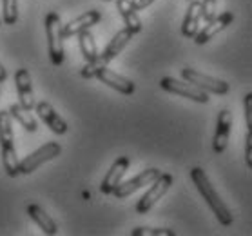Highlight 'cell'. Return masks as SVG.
<instances>
[{"instance_id": "cell-27", "label": "cell", "mask_w": 252, "mask_h": 236, "mask_svg": "<svg viewBox=\"0 0 252 236\" xmlns=\"http://www.w3.org/2000/svg\"><path fill=\"white\" fill-rule=\"evenodd\" d=\"M155 0H131V6L134 7V11H142L147 6H151Z\"/></svg>"}, {"instance_id": "cell-11", "label": "cell", "mask_w": 252, "mask_h": 236, "mask_svg": "<svg viewBox=\"0 0 252 236\" xmlns=\"http://www.w3.org/2000/svg\"><path fill=\"white\" fill-rule=\"evenodd\" d=\"M100 20H102V15H100V11H98V9L86 11L84 15L76 17L75 20H71V22H67L65 26H62L63 38H71V36L80 35L82 31H86V29L93 28V26H96Z\"/></svg>"}, {"instance_id": "cell-5", "label": "cell", "mask_w": 252, "mask_h": 236, "mask_svg": "<svg viewBox=\"0 0 252 236\" xmlns=\"http://www.w3.org/2000/svg\"><path fill=\"white\" fill-rule=\"evenodd\" d=\"M172 182H174V178H172L171 174H167V173H160V176L151 184L149 191L145 193V195L138 200L136 203V211L140 214H145V213H149L151 209L155 207V203L158 200H160L161 196L165 195L167 191L171 189V185Z\"/></svg>"}, {"instance_id": "cell-13", "label": "cell", "mask_w": 252, "mask_h": 236, "mask_svg": "<svg viewBox=\"0 0 252 236\" xmlns=\"http://www.w3.org/2000/svg\"><path fill=\"white\" fill-rule=\"evenodd\" d=\"M15 86H17L18 98H20V105L24 109L31 111L34 107V97H33V84H31V75L28 69H20L15 73Z\"/></svg>"}, {"instance_id": "cell-28", "label": "cell", "mask_w": 252, "mask_h": 236, "mask_svg": "<svg viewBox=\"0 0 252 236\" xmlns=\"http://www.w3.org/2000/svg\"><path fill=\"white\" fill-rule=\"evenodd\" d=\"M7 78V73H6V67L0 64V82H4Z\"/></svg>"}, {"instance_id": "cell-20", "label": "cell", "mask_w": 252, "mask_h": 236, "mask_svg": "<svg viewBox=\"0 0 252 236\" xmlns=\"http://www.w3.org/2000/svg\"><path fill=\"white\" fill-rule=\"evenodd\" d=\"M9 115H11V118H15L17 122H20L26 131L34 133L36 129H38V126H36V120L33 118L31 111L24 109L20 104H13L11 107H9Z\"/></svg>"}, {"instance_id": "cell-7", "label": "cell", "mask_w": 252, "mask_h": 236, "mask_svg": "<svg viewBox=\"0 0 252 236\" xmlns=\"http://www.w3.org/2000/svg\"><path fill=\"white\" fill-rule=\"evenodd\" d=\"M182 76H184V80L194 84V86H198L200 89H203L207 93H214V95H227L230 89V86L225 80H220V78L209 76L205 73H200V71L192 69V67L182 69Z\"/></svg>"}, {"instance_id": "cell-19", "label": "cell", "mask_w": 252, "mask_h": 236, "mask_svg": "<svg viewBox=\"0 0 252 236\" xmlns=\"http://www.w3.org/2000/svg\"><path fill=\"white\" fill-rule=\"evenodd\" d=\"M116 7L120 15L124 17V22H126V29H129L132 35H136L142 31V20L136 15L134 7L131 6V0H116Z\"/></svg>"}, {"instance_id": "cell-8", "label": "cell", "mask_w": 252, "mask_h": 236, "mask_svg": "<svg viewBox=\"0 0 252 236\" xmlns=\"http://www.w3.org/2000/svg\"><path fill=\"white\" fill-rule=\"evenodd\" d=\"M158 176H160V169H156V167L145 169V171H142V173L138 174V176H134L132 180L120 182V184L115 187L113 195H115L118 200H124V198H127V196H131L132 193H136L138 189H142V187H145V185H151Z\"/></svg>"}, {"instance_id": "cell-24", "label": "cell", "mask_w": 252, "mask_h": 236, "mask_svg": "<svg viewBox=\"0 0 252 236\" xmlns=\"http://www.w3.org/2000/svg\"><path fill=\"white\" fill-rule=\"evenodd\" d=\"M201 20H211L216 17V0H203L201 2Z\"/></svg>"}, {"instance_id": "cell-17", "label": "cell", "mask_w": 252, "mask_h": 236, "mask_svg": "<svg viewBox=\"0 0 252 236\" xmlns=\"http://www.w3.org/2000/svg\"><path fill=\"white\" fill-rule=\"evenodd\" d=\"M131 38H132V33L129 31V29H122V31H118V33L113 36V40L109 42V46L105 47V51H103L100 57L109 64L111 60H115V58L124 51V47L131 42Z\"/></svg>"}, {"instance_id": "cell-6", "label": "cell", "mask_w": 252, "mask_h": 236, "mask_svg": "<svg viewBox=\"0 0 252 236\" xmlns=\"http://www.w3.org/2000/svg\"><path fill=\"white\" fill-rule=\"evenodd\" d=\"M160 87L169 93H174V95H180V97L200 102V104H207L209 102L207 91H203V89H200L198 86H194V84H190L187 80L182 82V80H176V78H171V76H165V78L160 80Z\"/></svg>"}, {"instance_id": "cell-4", "label": "cell", "mask_w": 252, "mask_h": 236, "mask_svg": "<svg viewBox=\"0 0 252 236\" xmlns=\"http://www.w3.org/2000/svg\"><path fill=\"white\" fill-rule=\"evenodd\" d=\"M62 153V147L57 142H47L42 147L31 153L29 156H26L22 162H18V173L20 174H31L33 171H36L40 166H44L46 162L57 158Z\"/></svg>"}, {"instance_id": "cell-1", "label": "cell", "mask_w": 252, "mask_h": 236, "mask_svg": "<svg viewBox=\"0 0 252 236\" xmlns=\"http://www.w3.org/2000/svg\"><path fill=\"white\" fill-rule=\"evenodd\" d=\"M190 178L194 182L196 189L200 191V195L203 196V200L209 203V207L212 209V213L216 214V218L221 225H230L232 224V213L229 211V207L225 205V202L220 198V195L216 193V189L212 187L211 180L207 176V173L201 167H194L190 171Z\"/></svg>"}, {"instance_id": "cell-18", "label": "cell", "mask_w": 252, "mask_h": 236, "mask_svg": "<svg viewBox=\"0 0 252 236\" xmlns=\"http://www.w3.org/2000/svg\"><path fill=\"white\" fill-rule=\"evenodd\" d=\"M26 211H28L29 218L34 220V222L38 224V227H40L46 235H57L58 233L57 222H55V220H53L51 216H49V214L40 207V205H36V203H29Z\"/></svg>"}, {"instance_id": "cell-12", "label": "cell", "mask_w": 252, "mask_h": 236, "mask_svg": "<svg viewBox=\"0 0 252 236\" xmlns=\"http://www.w3.org/2000/svg\"><path fill=\"white\" fill-rule=\"evenodd\" d=\"M129 164H131L129 156H120V158L111 166V169L107 171V174L103 176L102 184H100V191H102L103 195H113L115 187L120 184L122 178H124V174L127 173Z\"/></svg>"}, {"instance_id": "cell-22", "label": "cell", "mask_w": 252, "mask_h": 236, "mask_svg": "<svg viewBox=\"0 0 252 236\" xmlns=\"http://www.w3.org/2000/svg\"><path fill=\"white\" fill-rule=\"evenodd\" d=\"M2 17L4 24L13 26L18 20V0H2Z\"/></svg>"}, {"instance_id": "cell-14", "label": "cell", "mask_w": 252, "mask_h": 236, "mask_svg": "<svg viewBox=\"0 0 252 236\" xmlns=\"http://www.w3.org/2000/svg\"><path fill=\"white\" fill-rule=\"evenodd\" d=\"M94 78L102 80V84L113 87V89H116V91L122 93V95H132V93H134V84H132L129 78H126V76H122V75H118V73H115L113 69H109V67L100 69Z\"/></svg>"}, {"instance_id": "cell-16", "label": "cell", "mask_w": 252, "mask_h": 236, "mask_svg": "<svg viewBox=\"0 0 252 236\" xmlns=\"http://www.w3.org/2000/svg\"><path fill=\"white\" fill-rule=\"evenodd\" d=\"M201 2L198 0H192L190 6L187 7V15L184 18V26H182V33L187 38H194V35L200 31V24H201Z\"/></svg>"}, {"instance_id": "cell-23", "label": "cell", "mask_w": 252, "mask_h": 236, "mask_svg": "<svg viewBox=\"0 0 252 236\" xmlns=\"http://www.w3.org/2000/svg\"><path fill=\"white\" fill-rule=\"evenodd\" d=\"M132 236H174L176 233L172 229L161 227V229H155V227H136L131 231Z\"/></svg>"}, {"instance_id": "cell-15", "label": "cell", "mask_w": 252, "mask_h": 236, "mask_svg": "<svg viewBox=\"0 0 252 236\" xmlns=\"http://www.w3.org/2000/svg\"><path fill=\"white\" fill-rule=\"evenodd\" d=\"M34 109H36L38 116L46 122L47 127H49L53 133L63 135V133L67 131V124L58 116V113L53 109V105L49 104V102H38V104H34Z\"/></svg>"}, {"instance_id": "cell-25", "label": "cell", "mask_w": 252, "mask_h": 236, "mask_svg": "<svg viewBox=\"0 0 252 236\" xmlns=\"http://www.w3.org/2000/svg\"><path fill=\"white\" fill-rule=\"evenodd\" d=\"M243 107H245L247 129H252V93H247L243 97Z\"/></svg>"}, {"instance_id": "cell-9", "label": "cell", "mask_w": 252, "mask_h": 236, "mask_svg": "<svg viewBox=\"0 0 252 236\" xmlns=\"http://www.w3.org/2000/svg\"><path fill=\"white\" fill-rule=\"evenodd\" d=\"M234 22V15L230 11H225L221 15H216L214 18L207 20V26H203L201 31H198L194 35V42L198 46H203L209 40H212L214 36L218 35L220 31H223L225 28H229L230 24Z\"/></svg>"}, {"instance_id": "cell-3", "label": "cell", "mask_w": 252, "mask_h": 236, "mask_svg": "<svg viewBox=\"0 0 252 236\" xmlns=\"http://www.w3.org/2000/svg\"><path fill=\"white\" fill-rule=\"evenodd\" d=\"M46 36H47V47H49V58L55 66L63 64V35H62V20L58 17V13L49 11L46 15Z\"/></svg>"}, {"instance_id": "cell-21", "label": "cell", "mask_w": 252, "mask_h": 236, "mask_svg": "<svg viewBox=\"0 0 252 236\" xmlns=\"http://www.w3.org/2000/svg\"><path fill=\"white\" fill-rule=\"evenodd\" d=\"M80 49H82V55L86 58V62H91L94 58L98 57V49H96V44H94V36L91 35V31L86 29V31H82L80 35Z\"/></svg>"}, {"instance_id": "cell-10", "label": "cell", "mask_w": 252, "mask_h": 236, "mask_svg": "<svg viewBox=\"0 0 252 236\" xmlns=\"http://www.w3.org/2000/svg\"><path fill=\"white\" fill-rule=\"evenodd\" d=\"M230 129H232V113L229 109H221L218 115V122H216V135L212 140V149L214 153H223L229 145V136Z\"/></svg>"}, {"instance_id": "cell-2", "label": "cell", "mask_w": 252, "mask_h": 236, "mask_svg": "<svg viewBox=\"0 0 252 236\" xmlns=\"http://www.w3.org/2000/svg\"><path fill=\"white\" fill-rule=\"evenodd\" d=\"M0 151H2V166L9 176H18V156L15 149L13 124L9 111H0Z\"/></svg>"}, {"instance_id": "cell-26", "label": "cell", "mask_w": 252, "mask_h": 236, "mask_svg": "<svg viewBox=\"0 0 252 236\" xmlns=\"http://www.w3.org/2000/svg\"><path fill=\"white\" fill-rule=\"evenodd\" d=\"M245 162L247 167H252V129H247V138H245Z\"/></svg>"}]
</instances>
